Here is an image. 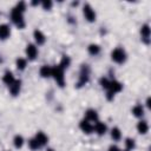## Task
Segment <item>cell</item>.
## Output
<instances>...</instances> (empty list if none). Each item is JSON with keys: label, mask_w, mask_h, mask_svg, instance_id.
Segmentation results:
<instances>
[{"label": "cell", "mask_w": 151, "mask_h": 151, "mask_svg": "<svg viewBox=\"0 0 151 151\" xmlns=\"http://www.w3.org/2000/svg\"><path fill=\"white\" fill-rule=\"evenodd\" d=\"M52 77L57 81V84L63 87L65 85V78H64V68H61L59 65H55L52 67Z\"/></svg>", "instance_id": "obj_1"}, {"label": "cell", "mask_w": 151, "mask_h": 151, "mask_svg": "<svg viewBox=\"0 0 151 151\" xmlns=\"http://www.w3.org/2000/svg\"><path fill=\"white\" fill-rule=\"evenodd\" d=\"M123 90V85L117 81V80H110V85H109V88H107V99L109 100H112L113 99V96L114 93H118Z\"/></svg>", "instance_id": "obj_2"}, {"label": "cell", "mask_w": 151, "mask_h": 151, "mask_svg": "<svg viewBox=\"0 0 151 151\" xmlns=\"http://www.w3.org/2000/svg\"><path fill=\"white\" fill-rule=\"evenodd\" d=\"M11 19L12 21L19 27V28H24L25 27V21H24V17H22V13L20 11H18L15 7L12 9L11 12Z\"/></svg>", "instance_id": "obj_3"}, {"label": "cell", "mask_w": 151, "mask_h": 151, "mask_svg": "<svg viewBox=\"0 0 151 151\" xmlns=\"http://www.w3.org/2000/svg\"><path fill=\"white\" fill-rule=\"evenodd\" d=\"M111 58H112V60H113L114 63L122 64V63H124L125 59H126V53H125V51H124L123 48L117 47V48H114V50L112 51Z\"/></svg>", "instance_id": "obj_4"}, {"label": "cell", "mask_w": 151, "mask_h": 151, "mask_svg": "<svg viewBox=\"0 0 151 151\" xmlns=\"http://www.w3.org/2000/svg\"><path fill=\"white\" fill-rule=\"evenodd\" d=\"M88 74H90V68L87 65H83L81 70H80V76H79V80L77 83V86L80 87L83 85H85L88 80Z\"/></svg>", "instance_id": "obj_5"}, {"label": "cell", "mask_w": 151, "mask_h": 151, "mask_svg": "<svg viewBox=\"0 0 151 151\" xmlns=\"http://www.w3.org/2000/svg\"><path fill=\"white\" fill-rule=\"evenodd\" d=\"M83 13H84V17H85V19H86L87 21L93 22V21L96 20V12H94V9L91 7V5L86 4V5L84 6V8H83Z\"/></svg>", "instance_id": "obj_6"}, {"label": "cell", "mask_w": 151, "mask_h": 151, "mask_svg": "<svg viewBox=\"0 0 151 151\" xmlns=\"http://www.w3.org/2000/svg\"><path fill=\"white\" fill-rule=\"evenodd\" d=\"M26 54H27L28 59H32V60L35 59V57H37V54H38V50H37L35 45L28 44V45L26 46Z\"/></svg>", "instance_id": "obj_7"}, {"label": "cell", "mask_w": 151, "mask_h": 151, "mask_svg": "<svg viewBox=\"0 0 151 151\" xmlns=\"http://www.w3.org/2000/svg\"><path fill=\"white\" fill-rule=\"evenodd\" d=\"M140 34H142V39L149 44L150 42V26L149 25H143L142 28H140Z\"/></svg>", "instance_id": "obj_8"}, {"label": "cell", "mask_w": 151, "mask_h": 151, "mask_svg": "<svg viewBox=\"0 0 151 151\" xmlns=\"http://www.w3.org/2000/svg\"><path fill=\"white\" fill-rule=\"evenodd\" d=\"M79 126H80V129H81L85 133H91V132L93 131V125L91 124V122H88V120H86V119L81 120Z\"/></svg>", "instance_id": "obj_9"}, {"label": "cell", "mask_w": 151, "mask_h": 151, "mask_svg": "<svg viewBox=\"0 0 151 151\" xmlns=\"http://www.w3.org/2000/svg\"><path fill=\"white\" fill-rule=\"evenodd\" d=\"M9 34H11L9 26H8V25H6V24L0 25V39L5 40V39H7V38L9 37Z\"/></svg>", "instance_id": "obj_10"}, {"label": "cell", "mask_w": 151, "mask_h": 151, "mask_svg": "<svg viewBox=\"0 0 151 151\" xmlns=\"http://www.w3.org/2000/svg\"><path fill=\"white\" fill-rule=\"evenodd\" d=\"M85 117H86V120H88V122H97L98 120V113L93 109H88L85 112Z\"/></svg>", "instance_id": "obj_11"}, {"label": "cell", "mask_w": 151, "mask_h": 151, "mask_svg": "<svg viewBox=\"0 0 151 151\" xmlns=\"http://www.w3.org/2000/svg\"><path fill=\"white\" fill-rule=\"evenodd\" d=\"M33 35H34V39H35V41H37L38 45H42V44L45 42V40H46L45 34H44L40 29H35V31L33 32Z\"/></svg>", "instance_id": "obj_12"}, {"label": "cell", "mask_w": 151, "mask_h": 151, "mask_svg": "<svg viewBox=\"0 0 151 151\" xmlns=\"http://www.w3.org/2000/svg\"><path fill=\"white\" fill-rule=\"evenodd\" d=\"M39 73H40V76H41L42 78H48V77L52 76V67L48 66V65H42V66L40 67Z\"/></svg>", "instance_id": "obj_13"}, {"label": "cell", "mask_w": 151, "mask_h": 151, "mask_svg": "<svg viewBox=\"0 0 151 151\" xmlns=\"http://www.w3.org/2000/svg\"><path fill=\"white\" fill-rule=\"evenodd\" d=\"M35 140L39 143V145L40 146H42V145H46L47 144V142H48V138H47V136L44 133V132H38L37 134H35Z\"/></svg>", "instance_id": "obj_14"}, {"label": "cell", "mask_w": 151, "mask_h": 151, "mask_svg": "<svg viewBox=\"0 0 151 151\" xmlns=\"http://www.w3.org/2000/svg\"><path fill=\"white\" fill-rule=\"evenodd\" d=\"M20 87H21V81L15 79L14 83L12 85H9V91H11V93L13 96H17L19 93V91H20Z\"/></svg>", "instance_id": "obj_15"}, {"label": "cell", "mask_w": 151, "mask_h": 151, "mask_svg": "<svg viewBox=\"0 0 151 151\" xmlns=\"http://www.w3.org/2000/svg\"><path fill=\"white\" fill-rule=\"evenodd\" d=\"M14 76H13V73L12 72H9V71H7V72H5V74H4V77H2V81L6 84V85H12L13 83H14Z\"/></svg>", "instance_id": "obj_16"}, {"label": "cell", "mask_w": 151, "mask_h": 151, "mask_svg": "<svg viewBox=\"0 0 151 151\" xmlns=\"http://www.w3.org/2000/svg\"><path fill=\"white\" fill-rule=\"evenodd\" d=\"M106 125L104 124V123H101V122H97L96 123V125L93 126V130L98 133V134H104L105 132H106Z\"/></svg>", "instance_id": "obj_17"}, {"label": "cell", "mask_w": 151, "mask_h": 151, "mask_svg": "<svg viewBox=\"0 0 151 151\" xmlns=\"http://www.w3.org/2000/svg\"><path fill=\"white\" fill-rule=\"evenodd\" d=\"M137 130H138L139 133L145 134V133L149 131V125H147V123H146L145 120H140V122L137 124Z\"/></svg>", "instance_id": "obj_18"}, {"label": "cell", "mask_w": 151, "mask_h": 151, "mask_svg": "<svg viewBox=\"0 0 151 151\" xmlns=\"http://www.w3.org/2000/svg\"><path fill=\"white\" fill-rule=\"evenodd\" d=\"M87 51H88V53H90L91 55H97V54L100 52V47H99L98 45H96V44H91V45L87 47Z\"/></svg>", "instance_id": "obj_19"}, {"label": "cell", "mask_w": 151, "mask_h": 151, "mask_svg": "<svg viewBox=\"0 0 151 151\" xmlns=\"http://www.w3.org/2000/svg\"><path fill=\"white\" fill-rule=\"evenodd\" d=\"M70 64H71V59H70V57H67V55H63L59 66H60L61 68L65 70V68H67V67L70 66Z\"/></svg>", "instance_id": "obj_20"}, {"label": "cell", "mask_w": 151, "mask_h": 151, "mask_svg": "<svg viewBox=\"0 0 151 151\" xmlns=\"http://www.w3.org/2000/svg\"><path fill=\"white\" fill-rule=\"evenodd\" d=\"M132 113L134 117H142L144 114V109L142 105H136L133 109H132Z\"/></svg>", "instance_id": "obj_21"}, {"label": "cell", "mask_w": 151, "mask_h": 151, "mask_svg": "<svg viewBox=\"0 0 151 151\" xmlns=\"http://www.w3.org/2000/svg\"><path fill=\"white\" fill-rule=\"evenodd\" d=\"M13 144H14V146H15L17 149H20V147L22 146V144H24V138H22V136L17 134V136L14 137V139H13Z\"/></svg>", "instance_id": "obj_22"}, {"label": "cell", "mask_w": 151, "mask_h": 151, "mask_svg": "<svg viewBox=\"0 0 151 151\" xmlns=\"http://www.w3.org/2000/svg\"><path fill=\"white\" fill-rule=\"evenodd\" d=\"M111 137L114 139V140H119L122 138V132L118 127H113L112 131H111Z\"/></svg>", "instance_id": "obj_23"}, {"label": "cell", "mask_w": 151, "mask_h": 151, "mask_svg": "<svg viewBox=\"0 0 151 151\" xmlns=\"http://www.w3.org/2000/svg\"><path fill=\"white\" fill-rule=\"evenodd\" d=\"M26 65H27L26 59H24V58H19V59H17V67H18V70H25Z\"/></svg>", "instance_id": "obj_24"}, {"label": "cell", "mask_w": 151, "mask_h": 151, "mask_svg": "<svg viewBox=\"0 0 151 151\" xmlns=\"http://www.w3.org/2000/svg\"><path fill=\"white\" fill-rule=\"evenodd\" d=\"M28 146H29V149L31 150H38L39 147H40V145H39V143L35 140V138H32V139H29L28 140Z\"/></svg>", "instance_id": "obj_25"}, {"label": "cell", "mask_w": 151, "mask_h": 151, "mask_svg": "<svg viewBox=\"0 0 151 151\" xmlns=\"http://www.w3.org/2000/svg\"><path fill=\"white\" fill-rule=\"evenodd\" d=\"M125 146H126V150H132L134 147V140L131 138H127L125 140Z\"/></svg>", "instance_id": "obj_26"}, {"label": "cell", "mask_w": 151, "mask_h": 151, "mask_svg": "<svg viewBox=\"0 0 151 151\" xmlns=\"http://www.w3.org/2000/svg\"><path fill=\"white\" fill-rule=\"evenodd\" d=\"M15 8H17L18 11H20L21 13H24L25 9H26V4H25L24 1H20V2H18V5L15 6Z\"/></svg>", "instance_id": "obj_27"}, {"label": "cell", "mask_w": 151, "mask_h": 151, "mask_svg": "<svg viewBox=\"0 0 151 151\" xmlns=\"http://www.w3.org/2000/svg\"><path fill=\"white\" fill-rule=\"evenodd\" d=\"M100 85H101V87H104V88H109V85H110V80L107 79V78H101L100 79Z\"/></svg>", "instance_id": "obj_28"}, {"label": "cell", "mask_w": 151, "mask_h": 151, "mask_svg": "<svg viewBox=\"0 0 151 151\" xmlns=\"http://www.w3.org/2000/svg\"><path fill=\"white\" fill-rule=\"evenodd\" d=\"M41 5H42L44 9H51V7H52V1H50V0H45V1L41 2Z\"/></svg>", "instance_id": "obj_29"}, {"label": "cell", "mask_w": 151, "mask_h": 151, "mask_svg": "<svg viewBox=\"0 0 151 151\" xmlns=\"http://www.w3.org/2000/svg\"><path fill=\"white\" fill-rule=\"evenodd\" d=\"M109 151H122L118 146H116V145H112V146H110L109 147Z\"/></svg>", "instance_id": "obj_30"}, {"label": "cell", "mask_w": 151, "mask_h": 151, "mask_svg": "<svg viewBox=\"0 0 151 151\" xmlns=\"http://www.w3.org/2000/svg\"><path fill=\"white\" fill-rule=\"evenodd\" d=\"M146 106L150 107V98H147V100H146Z\"/></svg>", "instance_id": "obj_31"}, {"label": "cell", "mask_w": 151, "mask_h": 151, "mask_svg": "<svg viewBox=\"0 0 151 151\" xmlns=\"http://www.w3.org/2000/svg\"><path fill=\"white\" fill-rule=\"evenodd\" d=\"M46 151H54V150H53V149H47Z\"/></svg>", "instance_id": "obj_32"}, {"label": "cell", "mask_w": 151, "mask_h": 151, "mask_svg": "<svg viewBox=\"0 0 151 151\" xmlns=\"http://www.w3.org/2000/svg\"><path fill=\"white\" fill-rule=\"evenodd\" d=\"M125 151H129V150H125Z\"/></svg>", "instance_id": "obj_33"}]
</instances>
